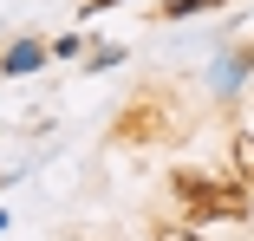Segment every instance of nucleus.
<instances>
[{
  "instance_id": "nucleus-1",
  "label": "nucleus",
  "mask_w": 254,
  "mask_h": 241,
  "mask_svg": "<svg viewBox=\"0 0 254 241\" xmlns=\"http://www.w3.org/2000/svg\"><path fill=\"white\" fill-rule=\"evenodd\" d=\"M170 189H176V196H183L202 222H209V215L241 222V215H248V196H241V189H235V182H215V176H202V170H176V176H170Z\"/></svg>"
},
{
  "instance_id": "nucleus-2",
  "label": "nucleus",
  "mask_w": 254,
  "mask_h": 241,
  "mask_svg": "<svg viewBox=\"0 0 254 241\" xmlns=\"http://www.w3.org/2000/svg\"><path fill=\"white\" fill-rule=\"evenodd\" d=\"M228 157H235V176H241V189H254V137H248V130L228 143Z\"/></svg>"
},
{
  "instance_id": "nucleus-3",
  "label": "nucleus",
  "mask_w": 254,
  "mask_h": 241,
  "mask_svg": "<svg viewBox=\"0 0 254 241\" xmlns=\"http://www.w3.org/2000/svg\"><path fill=\"white\" fill-rule=\"evenodd\" d=\"M33 65H39V46L26 39V46H13V59H7V65H0V72H33Z\"/></svg>"
},
{
  "instance_id": "nucleus-4",
  "label": "nucleus",
  "mask_w": 254,
  "mask_h": 241,
  "mask_svg": "<svg viewBox=\"0 0 254 241\" xmlns=\"http://www.w3.org/2000/svg\"><path fill=\"white\" fill-rule=\"evenodd\" d=\"M202 7H222V0H170L163 20H183V13H202Z\"/></svg>"
},
{
  "instance_id": "nucleus-5",
  "label": "nucleus",
  "mask_w": 254,
  "mask_h": 241,
  "mask_svg": "<svg viewBox=\"0 0 254 241\" xmlns=\"http://www.w3.org/2000/svg\"><path fill=\"white\" fill-rule=\"evenodd\" d=\"M150 235H157V241H202L195 228H176V222H157V228H150Z\"/></svg>"
}]
</instances>
